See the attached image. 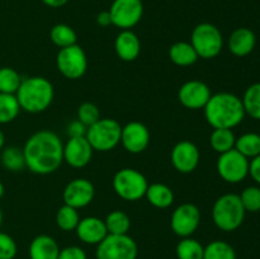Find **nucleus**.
<instances>
[{"instance_id": "nucleus-1", "label": "nucleus", "mask_w": 260, "mask_h": 259, "mask_svg": "<svg viewBox=\"0 0 260 259\" xmlns=\"http://www.w3.org/2000/svg\"><path fill=\"white\" fill-rule=\"evenodd\" d=\"M23 154L28 170L38 175H47L62 164L63 144L53 131L41 130L25 141Z\"/></svg>"}, {"instance_id": "nucleus-2", "label": "nucleus", "mask_w": 260, "mask_h": 259, "mask_svg": "<svg viewBox=\"0 0 260 259\" xmlns=\"http://www.w3.org/2000/svg\"><path fill=\"white\" fill-rule=\"evenodd\" d=\"M203 109L206 121L213 128L233 130L239 126L245 117L241 98L228 91L212 94Z\"/></svg>"}, {"instance_id": "nucleus-3", "label": "nucleus", "mask_w": 260, "mask_h": 259, "mask_svg": "<svg viewBox=\"0 0 260 259\" xmlns=\"http://www.w3.org/2000/svg\"><path fill=\"white\" fill-rule=\"evenodd\" d=\"M20 109L28 113H41L51 106L55 96L53 85L43 76L23 79L15 93Z\"/></svg>"}, {"instance_id": "nucleus-4", "label": "nucleus", "mask_w": 260, "mask_h": 259, "mask_svg": "<svg viewBox=\"0 0 260 259\" xmlns=\"http://www.w3.org/2000/svg\"><path fill=\"white\" fill-rule=\"evenodd\" d=\"M245 208L239 195L226 193L215 201L212 207V220L220 230L230 233L241 226L245 218Z\"/></svg>"}, {"instance_id": "nucleus-5", "label": "nucleus", "mask_w": 260, "mask_h": 259, "mask_svg": "<svg viewBox=\"0 0 260 259\" xmlns=\"http://www.w3.org/2000/svg\"><path fill=\"white\" fill-rule=\"evenodd\" d=\"M190 45L196 50L198 57L211 60L217 57L222 51V33L211 23H200L190 35Z\"/></svg>"}, {"instance_id": "nucleus-6", "label": "nucleus", "mask_w": 260, "mask_h": 259, "mask_svg": "<svg viewBox=\"0 0 260 259\" xmlns=\"http://www.w3.org/2000/svg\"><path fill=\"white\" fill-rule=\"evenodd\" d=\"M122 126L113 118H101L88 127L86 140L94 151L107 152L113 150L121 142Z\"/></svg>"}, {"instance_id": "nucleus-7", "label": "nucleus", "mask_w": 260, "mask_h": 259, "mask_svg": "<svg viewBox=\"0 0 260 259\" xmlns=\"http://www.w3.org/2000/svg\"><path fill=\"white\" fill-rule=\"evenodd\" d=\"M149 183L145 175L132 168H123L113 177V189L119 198L124 201H139L145 197Z\"/></svg>"}, {"instance_id": "nucleus-8", "label": "nucleus", "mask_w": 260, "mask_h": 259, "mask_svg": "<svg viewBox=\"0 0 260 259\" xmlns=\"http://www.w3.org/2000/svg\"><path fill=\"white\" fill-rule=\"evenodd\" d=\"M139 254L137 244L128 234L113 235L108 234L96 245V259H136Z\"/></svg>"}, {"instance_id": "nucleus-9", "label": "nucleus", "mask_w": 260, "mask_h": 259, "mask_svg": "<svg viewBox=\"0 0 260 259\" xmlns=\"http://www.w3.org/2000/svg\"><path fill=\"white\" fill-rule=\"evenodd\" d=\"M249 165H250V160L234 147L223 154H220L216 169H217L218 175L225 182L236 184V183L243 182L249 175Z\"/></svg>"}, {"instance_id": "nucleus-10", "label": "nucleus", "mask_w": 260, "mask_h": 259, "mask_svg": "<svg viewBox=\"0 0 260 259\" xmlns=\"http://www.w3.org/2000/svg\"><path fill=\"white\" fill-rule=\"evenodd\" d=\"M56 65L61 75L70 80H78L88 69V58L86 53L79 45L69 46L60 48L56 56Z\"/></svg>"}, {"instance_id": "nucleus-11", "label": "nucleus", "mask_w": 260, "mask_h": 259, "mask_svg": "<svg viewBox=\"0 0 260 259\" xmlns=\"http://www.w3.org/2000/svg\"><path fill=\"white\" fill-rule=\"evenodd\" d=\"M108 12L114 27L122 30L131 29L144 15V3L142 0H113Z\"/></svg>"}, {"instance_id": "nucleus-12", "label": "nucleus", "mask_w": 260, "mask_h": 259, "mask_svg": "<svg viewBox=\"0 0 260 259\" xmlns=\"http://www.w3.org/2000/svg\"><path fill=\"white\" fill-rule=\"evenodd\" d=\"M201 223V211L193 203L178 206L170 217V228L179 238H189L197 231Z\"/></svg>"}, {"instance_id": "nucleus-13", "label": "nucleus", "mask_w": 260, "mask_h": 259, "mask_svg": "<svg viewBox=\"0 0 260 259\" xmlns=\"http://www.w3.org/2000/svg\"><path fill=\"white\" fill-rule=\"evenodd\" d=\"M95 189L90 180L85 178H75L66 184L62 192L63 203L71 207L83 208L86 207L93 201Z\"/></svg>"}, {"instance_id": "nucleus-14", "label": "nucleus", "mask_w": 260, "mask_h": 259, "mask_svg": "<svg viewBox=\"0 0 260 259\" xmlns=\"http://www.w3.org/2000/svg\"><path fill=\"white\" fill-rule=\"evenodd\" d=\"M201 154L197 145L192 141L183 140L179 141L172 150L170 160L175 169L183 174H189L194 172L196 168L200 164Z\"/></svg>"}, {"instance_id": "nucleus-15", "label": "nucleus", "mask_w": 260, "mask_h": 259, "mask_svg": "<svg viewBox=\"0 0 260 259\" xmlns=\"http://www.w3.org/2000/svg\"><path fill=\"white\" fill-rule=\"evenodd\" d=\"M211 95L210 86L201 80L185 81L178 91L180 104L188 109L205 108Z\"/></svg>"}, {"instance_id": "nucleus-16", "label": "nucleus", "mask_w": 260, "mask_h": 259, "mask_svg": "<svg viewBox=\"0 0 260 259\" xmlns=\"http://www.w3.org/2000/svg\"><path fill=\"white\" fill-rule=\"evenodd\" d=\"M121 144L126 151L140 154L145 151L150 144V131L141 122H129L122 127Z\"/></svg>"}, {"instance_id": "nucleus-17", "label": "nucleus", "mask_w": 260, "mask_h": 259, "mask_svg": "<svg viewBox=\"0 0 260 259\" xmlns=\"http://www.w3.org/2000/svg\"><path fill=\"white\" fill-rule=\"evenodd\" d=\"M93 151L86 137H69L68 142L63 145V161L71 168L80 169L90 163Z\"/></svg>"}, {"instance_id": "nucleus-18", "label": "nucleus", "mask_w": 260, "mask_h": 259, "mask_svg": "<svg viewBox=\"0 0 260 259\" xmlns=\"http://www.w3.org/2000/svg\"><path fill=\"white\" fill-rule=\"evenodd\" d=\"M75 231L78 238L83 243L89 244V245H98L108 235L104 220L95 217V216L80 218Z\"/></svg>"}, {"instance_id": "nucleus-19", "label": "nucleus", "mask_w": 260, "mask_h": 259, "mask_svg": "<svg viewBox=\"0 0 260 259\" xmlns=\"http://www.w3.org/2000/svg\"><path fill=\"white\" fill-rule=\"evenodd\" d=\"M114 51L122 61L131 62L135 61L141 51L140 38L131 29H123L117 35L114 41Z\"/></svg>"}, {"instance_id": "nucleus-20", "label": "nucleus", "mask_w": 260, "mask_h": 259, "mask_svg": "<svg viewBox=\"0 0 260 259\" xmlns=\"http://www.w3.org/2000/svg\"><path fill=\"white\" fill-rule=\"evenodd\" d=\"M256 45L255 33L245 27L238 28L229 37V50L233 55L244 57L253 52Z\"/></svg>"}, {"instance_id": "nucleus-21", "label": "nucleus", "mask_w": 260, "mask_h": 259, "mask_svg": "<svg viewBox=\"0 0 260 259\" xmlns=\"http://www.w3.org/2000/svg\"><path fill=\"white\" fill-rule=\"evenodd\" d=\"M60 246L57 241L50 235H38L30 241L28 254L29 259H57Z\"/></svg>"}, {"instance_id": "nucleus-22", "label": "nucleus", "mask_w": 260, "mask_h": 259, "mask_svg": "<svg viewBox=\"0 0 260 259\" xmlns=\"http://www.w3.org/2000/svg\"><path fill=\"white\" fill-rule=\"evenodd\" d=\"M145 197L149 203L156 208H168L174 202V193L172 188L162 183H152L147 187Z\"/></svg>"}, {"instance_id": "nucleus-23", "label": "nucleus", "mask_w": 260, "mask_h": 259, "mask_svg": "<svg viewBox=\"0 0 260 259\" xmlns=\"http://www.w3.org/2000/svg\"><path fill=\"white\" fill-rule=\"evenodd\" d=\"M169 57L173 63L178 66H190L198 60V55L190 42H177L169 50Z\"/></svg>"}, {"instance_id": "nucleus-24", "label": "nucleus", "mask_w": 260, "mask_h": 259, "mask_svg": "<svg viewBox=\"0 0 260 259\" xmlns=\"http://www.w3.org/2000/svg\"><path fill=\"white\" fill-rule=\"evenodd\" d=\"M108 234L113 235H126L131 228V218L126 212L119 210H114L107 215L104 220Z\"/></svg>"}, {"instance_id": "nucleus-25", "label": "nucleus", "mask_w": 260, "mask_h": 259, "mask_svg": "<svg viewBox=\"0 0 260 259\" xmlns=\"http://www.w3.org/2000/svg\"><path fill=\"white\" fill-rule=\"evenodd\" d=\"M236 137L230 128H213L210 136L211 147L218 154L229 151L235 147Z\"/></svg>"}, {"instance_id": "nucleus-26", "label": "nucleus", "mask_w": 260, "mask_h": 259, "mask_svg": "<svg viewBox=\"0 0 260 259\" xmlns=\"http://www.w3.org/2000/svg\"><path fill=\"white\" fill-rule=\"evenodd\" d=\"M235 149L240 154L251 160L260 155V135L255 132H246L236 139Z\"/></svg>"}, {"instance_id": "nucleus-27", "label": "nucleus", "mask_w": 260, "mask_h": 259, "mask_svg": "<svg viewBox=\"0 0 260 259\" xmlns=\"http://www.w3.org/2000/svg\"><path fill=\"white\" fill-rule=\"evenodd\" d=\"M245 114L260 121V83H254L249 86L241 98Z\"/></svg>"}, {"instance_id": "nucleus-28", "label": "nucleus", "mask_w": 260, "mask_h": 259, "mask_svg": "<svg viewBox=\"0 0 260 259\" xmlns=\"http://www.w3.org/2000/svg\"><path fill=\"white\" fill-rule=\"evenodd\" d=\"M20 112L19 103L15 94L0 93V124L14 121Z\"/></svg>"}, {"instance_id": "nucleus-29", "label": "nucleus", "mask_w": 260, "mask_h": 259, "mask_svg": "<svg viewBox=\"0 0 260 259\" xmlns=\"http://www.w3.org/2000/svg\"><path fill=\"white\" fill-rule=\"evenodd\" d=\"M205 246L193 238H182L177 244L175 253L178 259H203Z\"/></svg>"}, {"instance_id": "nucleus-30", "label": "nucleus", "mask_w": 260, "mask_h": 259, "mask_svg": "<svg viewBox=\"0 0 260 259\" xmlns=\"http://www.w3.org/2000/svg\"><path fill=\"white\" fill-rule=\"evenodd\" d=\"M0 160H2L3 167L9 172H20L25 168L23 149L17 146H8L3 149Z\"/></svg>"}, {"instance_id": "nucleus-31", "label": "nucleus", "mask_w": 260, "mask_h": 259, "mask_svg": "<svg viewBox=\"0 0 260 259\" xmlns=\"http://www.w3.org/2000/svg\"><path fill=\"white\" fill-rule=\"evenodd\" d=\"M50 37L51 41L60 48L76 45V40H78L75 30L70 25L63 24V23H58L51 28Z\"/></svg>"}, {"instance_id": "nucleus-32", "label": "nucleus", "mask_w": 260, "mask_h": 259, "mask_svg": "<svg viewBox=\"0 0 260 259\" xmlns=\"http://www.w3.org/2000/svg\"><path fill=\"white\" fill-rule=\"evenodd\" d=\"M203 259H236V251L223 240H213L205 246Z\"/></svg>"}, {"instance_id": "nucleus-33", "label": "nucleus", "mask_w": 260, "mask_h": 259, "mask_svg": "<svg viewBox=\"0 0 260 259\" xmlns=\"http://www.w3.org/2000/svg\"><path fill=\"white\" fill-rule=\"evenodd\" d=\"M80 221L79 211L71 206L63 205L58 208L56 213V223L62 231H73L75 230Z\"/></svg>"}, {"instance_id": "nucleus-34", "label": "nucleus", "mask_w": 260, "mask_h": 259, "mask_svg": "<svg viewBox=\"0 0 260 259\" xmlns=\"http://www.w3.org/2000/svg\"><path fill=\"white\" fill-rule=\"evenodd\" d=\"M22 80L19 73L13 68H0V93L15 94Z\"/></svg>"}, {"instance_id": "nucleus-35", "label": "nucleus", "mask_w": 260, "mask_h": 259, "mask_svg": "<svg viewBox=\"0 0 260 259\" xmlns=\"http://www.w3.org/2000/svg\"><path fill=\"white\" fill-rule=\"evenodd\" d=\"M241 203L246 212H259L260 211V187L250 185L239 195Z\"/></svg>"}, {"instance_id": "nucleus-36", "label": "nucleus", "mask_w": 260, "mask_h": 259, "mask_svg": "<svg viewBox=\"0 0 260 259\" xmlns=\"http://www.w3.org/2000/svg\"><path fill=\"white\" fill-rule=\"evenodd\" d=\"M78 119L83 122L86 127H89L95 123L98 119H101V112L94 103L84 102L78 108Z\"/></svg>"}, {"instance_id": "nucleus-37", "label": "nucleus", "mask_w": 260, "mask_h": 259, "mask_svg": "<svg viewBox=\"0 0 260 259\" xmlns=\"http://www.w3.org/2000/svg\"><path fill=\"white\" fill-rule=\"evenodd\" d=\"M17 253L18 245L14 239L0 231V259H14Z\"/></svg>"}, {"instance_id": "nucleus-38", "label": "nucleus", "mask_w": 260, "mask_h": 259, "mask_svg": "<svg viewBox=\"0 0 260 259\" xmlns=\"http://www.w3.org/2000/svg\"><path fill=\"white\" fill-rule=\"evenodd\" d=\"M57 259H88L85 250L80 246L70 245L66 248L60 249Z\"/></svg>"}, {"instance_id": "nucleus-39", "label": "nucleus", "mask_w": 260, "mask_h": 259, "mask_svg": "<svg viewBox=\"0 0 260 259\" xmlns=\"http://www.w3.org/2000/svg\"><path fill=\"white\" fill-rule=\"evenodd\" d=\"M86 131H88V127L79 119H75L68 126L69 137H85Z\"/></svg>"}, {"instance_id": "nucleus-40", "label": "nucleus", "mask_w": 260, "mask_h": 259, "mask_svg": "<svg viewBox=\"0 0 260 259\" xmlns=\"http://www.w3.org/2000/svg\"><path fill=\"white\" fill-rule=\"evenodd\" d=\"M249 175L260 185V155L253 157L249 165Z\"/></svg>"}, {"instance_id": "nucleus-41", "label": "nucleus", "mask_w": 260, "mask_h": 259, "mask_svg": "<svg viewBox=\"0 0 260 259\" xmlns=\"http://www.w3.org/2000/svg\"><path fill=\"white\" fill-rule=\"evenodd\" d=\"M96 23L101 27H108V25L112 24V18L108 10H103V12L96 15Z\"/></svg>"}, {"instance_id": "nucleus-42", "label": "nucleus", "mask_w": 260, "mask_h": 259, "mask_svg": "<svg viewBox=\"0 0 260 259\" xmlns=\"http://www.w3.org/2000/svg\"><path fill=\"white\" fill-rule=\"evenodd\" d=\"M45 5L50 8H61L69 3V0H42Z\"/></svg>"}, {"instance_id": "nucleus-43", "label": "nucleus", "mask_w": 260, "mask_h": 259, "mask_svg": "<svg viewBox=\"0 0 260 259\" xmlns=\"http://www.w3.org/2000/svg\"><path fill=\"white\" fill-rule=\"evenodd\" d=\"M4 145H5V135L4 132L0 130V150L4 149Z\"/></svg>"}, {"instance_id": "nucleus-44", "label": "nucleus", "mask_w": 260, "mask_h": 259, "mask_svg": "<svg viewBox=\"0 0 260 259\" xmlns=\"http://www.w3.org/2000/svg\"><path fill=\"white\" fill-rule=\"evenodd\" d=\"M4 192H5V188H4V184H3L2 182H0V198L4 196Z\"/></svg>"}, {"instance_id": "nucleus-45", "label": "nucleus", "mask_w": 260, "mask_h": 259, "mask_svg": "<svg viewBox=\"0 0 260 259\" xmlns=\"http://www.w3.org/2000/svg\"><path fill=\"white\" fill-rule=\"evenodd\" d=\"M3 222V212H2V208H0V226H2Z\"/></svg>"}]
</instances>
